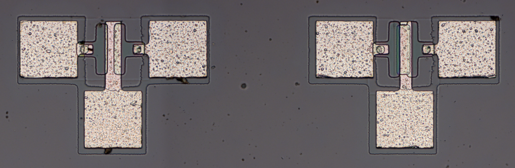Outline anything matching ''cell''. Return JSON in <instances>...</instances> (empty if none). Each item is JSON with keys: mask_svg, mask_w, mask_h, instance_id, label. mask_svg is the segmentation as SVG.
I'll return each mask as SVG.
<instances>
[{"mask_svg": "<svg viewBox=\"0 0 515 168\" xmlns=\"http://www.w3.org/2000/svg\"><path fill=\"white\" fill-rule=\"evenodd\" d=\"M433 123L432 92H377V148L432 147Z\"/></svg>", "mask_w": 515, "mask_h": 168, "instance_id": "5b68a950", "label": "cell"}, {"mask_svg": "<svg viewBox=\"0 0 515 168\" xmlns=\"http://www.w3.org/2000/svg\"><path fill=\"white\" fill-rule=\"evenodd\" d=\"M115 23H107L108 27V69L106 77V89L110 90H121L120 75L116 74L114 70L113 46Z\"/></svg>", "mask_w": 515, "mask_h": 168, "instance_id": "52a82bcc", "label": "cell"}, {"mask_svg": "<svg viewBox=\"0 0 515 168\" xmlns=\"http://www.w3.org/2000/svg\"><path fill=\"white\" fill-rule=\"evenodd\" d=\"M409 27L402 26L400 28V73L408 74L410 71V43Z\"/></svg>", "mask_w": 515, "mask_h": 168, "instance_id": "ba28073f", "label": "cell"}, {"mask_svg": "<svg viewBox=\"0 0 515 168\" xmlns=\"http://www.w3.org/2000/svg\"><path fill=\"white\" fill-rule=\"evenodd\" d=\"M142 98L140 91L85 92V147L141 148Z\"/></svg>", "mask_w": 515, "mask_h": 168, "instance_id": "7a4b0ae2", "label": "cell"}, {"mask_svg": "<svg viewBox=\"0 0 515 168\" xmlns=\"http://www.w3.org/2000/svg\"><path fill=\"white\" fill-rule=\"evenodd\" d=\"M400 88L402 90H410L411 89V78L405 74L401 75Z\"/></svg>", "mask_w": 515, "mask_h": 168, "instance_id": "30bf717a", "label": "cell"}, {"mask_svg": "<svg viewBox=\"0 0 515 168\" xmlns=\"http://www.w3.org/2000/svg\"><path fill=\"white\" fill-rule=\"evenodd\" d=\"M121 24H116L114 27V71L116 74L121 73Z\"/></svg>", "mask_w": 515, "mask_h": 168, "instance_id": "9c48e42d", "label": "cell"}, {"mask_svg": "<svg viewBox=\"0 0 515 168\" xmlns=\"http://www.w3.org/2000/svg\"><path fill=\"white\" fill-rule=\"evenodd\" d=\"M495 22H442L436 52L442 77L495 74Z\"/></svg>", "mask_w": 515, "mask_h": 168, "instance_id": "8992f818", "label": "cell"}, {"mask_svg": "<svg viewBox=\"0 0 515 168\" xmlns=\"http://www.w3.org/2000/svg\"><path fill=\"white\" fill-rule=\"evenodd\" d=\"M77 48L75 21H21L20 74L26 78L76 77Z\"/></svg>", "mask_w": 515, "mask_h": 168, "instance_id": "3957f363", "label": "cell"}, {"mask_svg": "<svg viewBox=\"0 0 515 168\" xmlns=\"http://www.w3.org/2000/svg\"><path fill=\"white\" fill-rule=\"evenodd\" d=\"M373 39L372 21H317L316 76L373 77Z\"/></svg>", "mask_w": 515, "mask_h": 168, "instance_id": "277c9868", "label": "cell"}, {"mask_svg": "<svg viewBox=\"0 0 515 168\" xmlns=\"http://www.w3.org/2000/svg\"><path fill=\"white\" fill-rule=\"evenodd\" d=\"M145 52L150 77H204L207 74L205 21H151Z\"/></svg>", "mask_w": 515, "mask_h": 168, "instance_id": "6da1fadb", "label": "cell"}, {"mask_svg": "<svg viewBox=\"0 0 515 168\" xmlns=\"http://www.w3.org/2000/svg\"><path fill=\"white\" fill-rule=\"evenodd\" d=\"M385 46H383V45H379V46H378L377 48H376V52H377L376 53H379V54L385 53V52H384V51H385V48H384V47Z\"/></svg>", "mask_w": 515, "mask_h": 168, "instance_id": "8fae6325", "label": "cell"}]
</instances>
